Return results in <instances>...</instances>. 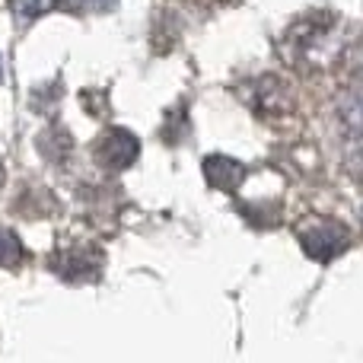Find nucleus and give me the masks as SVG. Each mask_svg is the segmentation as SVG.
Listing matches in <instances>:
<instances>
[{
	"label": "nucleus",
	"instance_id": "2",
	"mask_svg": "<svg viewBox=\"0 0 363 363\" xmlns=\"http://www.w3.org/2000/svg\"><path fill=\"white\" fill-rule=\"evenodd\" d=\"M0 182H4V172H0Z\"/></svg>",
	"mask_w": 363,
	"mask_h": 363
},
{
	"label": "nucleus",
	"instance_id": "1",
	"mask_svg": "<svg viewBox=\"0 0 363 363\" xmlns=\"http://www.w3.org/2000/svg\"><path fill=\"white\" fill-rule=\"evenodd\" d=\"M23 249H19V239L13 233L0 230V264H16Z\"/></svg>",
	"mask_w": 363,
	"mask_h": 363
}]
</instances>
